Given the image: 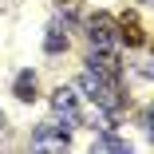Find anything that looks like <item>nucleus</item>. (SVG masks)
<instances>
[{"mask_svg": "<svg viewBox=\"0 0 154 154\" xmlns=\"http://www.w3.org/2000/svg\"><path fill=\"white\" fill-rule=\"evenodd\" d=\"M71 138L63 127H55V122H40V127L32 131V150H67Z\"/></svg>", "mask_w": 154, "mask_h": 154, "instance_id": "obj_4", "label": "nucleus"}, {"mask_svg": "<svg viewBox=\"0 0 154 154\" xmlns=\"http://www.w3.org/2000/svg\"><path fill=\"white\" fill-rule=\"evenodd\" d=\"M95 150H115V154H127V138L111 134V127H103V134L95 138Z\"/></svg>", "mask_w": 154, "mask_h": 154, "instance_id": "obj_9", "label": "nucleus"}, {"mask_svg": "<svg viewBox=\"0 0 154 154\" xmlns=\"http://www.w3.org/2000/svg\"><path fill=\"white\" fill-rule=\"evenodd\" d=\"M87 36H91V48L119 51V20L107 16V12H95V16L87 20Z\"/></svg>", "mask_w": 154, "mask_h": 154, "instance_id": "obj_2", "label": "nucleus"}, {"mask_svg": "<svg viewBox=\"0 0 154 154\" xmlns=\"http://www.w3.org/2000/svg\"><path fill=\"white\" fill-rule=\"evenodd\" d=\"M51 111L63 119L67 127H79V122H83V107H79L75 87H55V95H51Z\"/></svg>", "mask_w": 154, "mask_h": 154, "instance_id": "obj_3", "label": "nucleus"}, {"mask_svg": "<svg viewBox=\"0 0 154 154\" xmlns=\"http://www.w3.org/2000/svg\"><path fill=\"white\" fill-rule=\"evenodd\" d=\"M87 63H91V71H99V75H107V79H119V75H122L119 51H107V48H91Z\"/></svg>", "mask_w": 154, "mask_h": 154, "instance_id": "obj_5", "label": "nucleus"}, {"mask_svg": "<svg viewBox=\"0 0 154 154\" xmlns=\"http://www.w3.org/2000/svg\"><path fill=\"white\" fill-rule=\"evenodd\" d=\"M79 87L87 91V99L95 103L99 111H107V119H119L122 111H127V95L119 91V79H107V75H99V71H83V79H79Z\"/></svg>", "mask_w": 154, "mask_h": 154, "instance_id": "obj_1", "label": "nucleus"}, {"mask_svg": "<svg viewBox=\"0 0 154 154\" xmlns=\"http://www.w3.org/2000/svg\"><path fill=\"white\" fill-rule=\"evenodd\" d=\"M119 44H127V48H142L146 44V32H142V24H138L134 12H127L119 20Z\"/></svg>", "mask_w": 154, "mask_h": 154, "instance_id": "obj_6", "label": "nucleus"}, {"mask_svg": "<svg viewBox=\"0 0 154 154\" xmlns=\"http://www.w3.org/2000/svg\"><path fill=\"white\" fill-rule=\"evenodd\" d=\"M0 131H4V111H0Z\"/></svg>", "mask_w": 154, "mask_h": 154, "instance_id": "obj_10", "label": "nucleus"}, {"mask_svg": "<svg viewBox=\"0 0 154 154\" xmlns=\"http://www.w3.org/2000/svg\"><path fill=\"white\" fill-rule=\"evenodd\" d=\"M12 95H16L20 103H32V99H36V75H32V71H20L16 83H12Z\"/></svg>", "mask_w": 154, "mask_h": 154, "instance_id": "obj_7", "label": "nucleus"}, {"mask_svg": "<svg viewBox=\"0 0 154 154\" xmlns=\"http://www.w3.org/2000/svg\"><path fill=\"white\" fill-rule=\"evenodd\" d=\"M44 48H48L51 55H59V51H67V32H63V28H59V24H51V28H48V36H44Z\"/></svg>", "mask_w": 154, "mask_h": 154, "instance_id": "obj_8", "label": "nucleus"}]
</instances>
